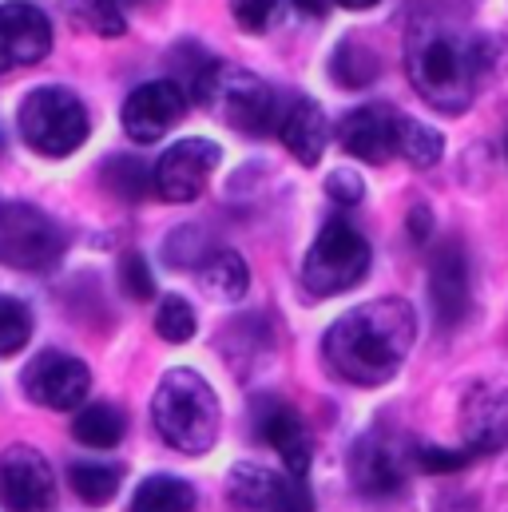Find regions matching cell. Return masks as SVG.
Masks as SVG:
<instances>
[{"mask_svg": "<svg viewBox=\"0 0 508 512\" xmlns=\"http://www.w3.org/2000/svg\"><path fill=\"white\" fill-rule=\"evenodd\" d=\"M104 183L112 187V195H120L127 203H139L151 187V175L135 155H116L104 163Z\"/></svg>", "mask_w": 508, "mask_h": 512, "instance_id": "484cf974", "label": "cell"}, {"mask_svg": "<svg viewBox=\"0 0 508 512\" xmlns=\"http://www.w3.org/2000/svg\"><path fill=\"white\" fill-rule=\"evenodd\" d=\"M278 135H282L286 151H290L302 167H314V163L322 159L326 143H330V124H326L322 108H318L310 96H302V100H294V108L282 116Z\"/></svg>", "mask_w": 508, "mask_h": 512, "instance_id": "d6986e66", "label": "cell"}, {"mask_svg": "<svg viewBox=\"0 0 508 512\" xmlns=\"http://www.w3.org/2000/svg\"><path fill=\"white\" fill-rule=\"evenodd\" d=\"M195 100L227 128L243 131V135H266L278 124V100L270 92L266 80H258L254 72L243 68H227V64H211L195 76L191 84Z\"/></svg>", "mask_w": 508, "mask_h": 512, "instance_id": "277c9868", "label": "cell"}, {"mask_svg": "<svg viewBox=\"0 0 508 512\" xmlns=\"http://www.w3.org/2000/svg\"><path fill=\"white\" fill-rule=\"evenodd\" d=\"M393 155H401V159L413 163V167H437L441 155H445V139L433 128H425L421 120L397 112V124H393Z\"/></svg>", "mask_w": 508, "mask_h": 512, "instance_id": "7402d4cb", "label": "cell"}, {"mask_svg": "<svg viewBox=\"0 0 508 512\" xmlns=\"http://www.w3.org/2000/svg\"><path fill=\"white\" fill-rule=\"evenodd\" d=\"M195 330H199V322H195V310H191L187 298L171 294V298L159 302V310H155V334H159L163 342H175V346H179V342H191Z\"/></svg>", "mask_w": 508, "mask_h": 512, "instance_id": "4316f807", "label": "cell"}, {"mask_svg": "<svg viewBox=\"0 0 508 512\" xmlns=\"http://www.w3.org/2000/svg\"><path fill=\"white\" fill-rule=\"evenodd\" d=\"M274 0H231V16L239 20V28L247 32H262L274 20Z\"/></svg>", "mask_w": 508, "mask_h": 512, "instance_id": "1f68e13d", "label": "cell"}, {"mask_svg": "<svg viewBox=\"0 0 508 512\" xmlns=\"http://www.w3.org/2000/svg\"><path fill=\"white\" fill-rule=\"evenodd\" d=\"M120 282H124L127 298H135V302H147L155 294V278H151L143 255H135V251L124 255V262H120Z\"/></svg>", "mask_w": 508, "mask_h": 512, "instance_id": "4dcf8cb0", "label": "cell"}, {"mask_svg": "<svg viewBox=\"0 0 508 512\" xmlns=\"http://www.w3.org/2000/svg\"><path fill=\"white\" fill-rule=\"evenodd\" d=\"M227 493L239 509L247 512H314L306 481H298L290 473H278V469H262L254 461L231 469Z\"/></svg>", "mask_w": 508, "mask_h": 512, "instance_id": "30bf717a", "label": "cell"}, {"mask_svg": "<svg viewBox=\"0 0 508 512\" xmlns=\"http://www.w3.org/2000/svg\"><path fill=\"white\" fill-rule=\"evenodd\" d=\"M183 112H187L183 88L175 80H151L124 100L120 124L135 143H155L183 120Z\"/></svg>", "mask_w": 508, "mask_h": 512, "instance_id": "7c38bea8", "label": "cell"}, {"mask_svg": "<svg viewBox=\"0 0 508 512\" xmlns=\"http://www.w3.org/2000/svg\"><path fill=\"white\" fill-rule=\"evenodd\" d=\"M20 385H24L28 401H36L44 409H76L92 389V374L80 358H72L64 350H44L24 366Z\"/></svg>", "mask_w": 508, "mask_h": 512, "instance_id": "8fae6325", "label": "cell"}, {"mask_svg": "<svg viewBox=\"0 0 508 512\" xmlns=\"http://www.w3.org/2000/svg\"><path fill=\"white\" fill-rule=\"evenodd\" d=\"M350 477L358 485V493L366 497H389L401 489V461L397 453L381 441L378 433H366L354 453H350Z\"/></svg>", "mask_w": 508, "mask_h": 512, "instance_id": "ac0fdd59", "label": "cell"}, {"mask_svg": "<svg viewBox=\"0 0 508 512\" xmlns=\"http://www.w3.org/2000/svg\"><path fill=\"white\" fill-rule=\"evenodd\" d=\"M370 274V243L358 227L346 219H334L322 227L314 247L302 258V286L314 298H334L354 290Z\"/></svg>", "mask_w": 508, "mask_h": 512, "instance_id": "8992f818", "label": "cell"}, {"mask_svg": "<svg viewBox=\"0 0 508 512\" xmlns=\"http://www.w3.org/2000/svg\"><path fill=\"white\" fill-rule=\"evenodd\" d=\"M68 247L64 227L32 203H0V266L48 270Z\"/></svg>", "mask_w": 508, "mask_h": 512, "instance_id": "52a82bcc", "label": "cell"}, {"mask_svg": "<svg viewBox=\"0 0 508 512\" xmlns=\"http://www.w3.org/2000/svg\"><path fill=\"white\" fill-rule=\"evenodd\" d=\"M378 72H381L378 52L370 44H362V40H342L338 52L330 56V76L342 88H366V84L378 80Z\"/></svg>", "mask_w": 508, "mask_h": 512, "instance_id": "603a6c76", "label": "cell"}, {"mask_svg": "<svg viewBox=\"0 0 508 512\" xmlns=\"http://www.w3.org/2000/svg\"><path fill=\"white\" fill-rule=\"evenodd\" d=\"M16 128L36 155L64 159V155L84 147L88 112H84L80 96H72L68 88H36L24 96V104L16 112Z\"/></svg>", "mask_w": 508, "mask_h": 512, "instance_id": "5b68a950", "label": "cell"}, {"mask_svg": "<svg viewBox=\"0 0 508 512\" xmlns=\"http://www.w3.org/2000/svg\"><path fill=\"white\" fill-rule=\"evenodd\" d=\"M223 159L219 143L211 139H179L175 147L163 151V159L155 163V175H151V187L159 191V199L167 203H191L203 195L215 163Z\"/></svg>", "mask_w": 508, "mask_h": 512, "instance_id": "9c48e42d", "label": "cell"}, {"mask_svg": "<svg viewBox=\"0 0 508 512\" xmlns=\"http://www.w3.org/2000/svg\"><path fill=\"white\" fill-rule=\"evenodd\" d=\"M429 298H433L437 322L445 330L465 318V310H469V258H465L461 243L437 247V255L429 262Z\"/></svg>", "mask_w": 508, "mask_h": 512, "instance_id": "2e32d148", "label": "cell"}, {"mask_svg": "<svg viewBox=\"0 0 508 512\" xmlns=\"http://www.w3.org/2000/svg\"><path fill=\"white\" fill-rule=\"evenodd\" d=\"M52 48V24L36 4H0V72L44 60Z\"/></svg>", "mask_w": 508, "mask_h": 512, "instance_id": "5bb4252c", "label": "cell"}, {"mask_svg": "<svg viewBox=\"0 0 508 512\" xmlns=\"http://www.w3.org/2000/svg\"><path fill=\"white\" fill-rule=\"evenodd\" d=\"M298 4V12H306V16H322L326 12V0H294Z\"/></svg>", "mask_w": 508, "mask_h": 512, "instance_id": "d590c367", "label": "cell"}, {"mask_svg": "<svg viewBox=\"0 0 508 512\" xmlns=\"http://www.w3.org/2000/svg\"><path fill=\"white\" fill-rule=\"evenodd\" d=\"M68 8H72V16L84 24V28H92L96 36H124L127 20L124 12H120V0H68Z\"/></svg>", "mask_w": 508, "mask_h": 512, "instance_id": "83f0119b", "label": "cell"}, {"mask_svg": "<svg viewBox=\"0 0 508 512\" xmlns=\"http://www.w3.org/2000/svg\"><path fill=\"white\" fill-rule=\"evenodd\" d=\"M0 505L8 512L56 509V477L44 453L32 445H8L0 453Z\"/></svg>", "mask_w": 508, "mask_h": 512, "instance_id": "ba28073f", "label": "cell"}, {"mask_svg": "<svg viewBox=\"0 0 508 512\" xmlns=\"http://www.w3.org/2000/svg\"><path fill=\"white\" fill-rule=\"evenodd\" d=\"M413 338H417L413 306L405 298H378L342 314L326 330L322 354L338 378L374 389L401 370V362L413 350Z\"/></svg>", "mask_w": 508, "mask_h": 512, "instance_id": "7a4b0ae2", "label": "cell"}, {"mask_svg": "<svg viewBox=\"0 0 508 512\" xmlns=\"http://www.w3.org/2000/svg\"><path fill=\"white\" fill-rule=\"evenodd\" d=\"M127 433V417L124 409L108 405V401H96V405H84L72 421V437L88 449H112L120 445Z\"/></svg>", "mask_w": 508, "mask_h": 512, "instance_id": "44dd1931", "label": "cell"}, {"mask_svg": "<svg viewBox=\"0 0 508 512\" xmlns=\"http://www.w3.org/2000/svg\"><path fill=\"white\" fill-rule=\"evenodd\" d=\"M437 512H477V505L465 501V497H445V505H441Z\"/></svg>", "mask_w": 508, "mask_h": 512, "instance_id": "e575fe53", "label": "cell"}, {"mask_svg": "<svg viewBox=\"0 0 508 512\" xmlns=\"http://www.w3.org/2000/svg\"><path fill=\"white\" fill-rule=\"evenodd\" d=\"M465 449L473 457H493L508 449V389L505 385H477L461 405Z\"/></svg>", "mask_w": 508, "mask_h": 512, "instance_id": "4fadbf2b", "label": "cell"}, {"mask_svg": "<svg viewBox=\"0 0 508 512\" xmlns=\"http://www.w3.org/2000/svg\"><path fill=\"white\" fill-rule=\"evenodd\" d=\"M334 4H342V8H354V12H358V8H374L378 0H334Z\"/></svg>", "mask_w": 508, "mask_h": 512, "instance_id": "8d00e7d4", "label": "cell"}, {"mask_svg": "<svg viewBox=\"0 0 508 512\" xmlns=\"http://www.w3.org/2000/svg\"><path fill=\"white\" fill-rule=\"evenodd\" d=\"M473 461V453L469 449H441V445H425V449H417V465H421V473H457V469H465Z\"/></svg>", "mask_w": 508, "mask_h": 512, "instance_id": "f546056e", "label": "cell"}, {"mask_svg": "<svg viewBox=\"0 0 508 512\" xmlns=\"http://www.w3.org/2000/svg\"><path fill=\"white\" fill-rule=\"evenodd\" d=\"M508 48L501 36H469L445 20L421 16L405 36V72L413 92L445 116L469 112L477 84L505 72Z\"/></svg>", "mask_w": 508, "mask_h": 512, "instance_id": "6da1fadb", "label": "cell"}, {"mask_svg": "<svg viewBox=\"0 0 508 512\" xmlns=\"http://www.w3.org/2000/svg\"><path fill=\"white\" fill-rule=\"evenodd\" d=\"M393 124H397V108H385V104L354 108L338 124V143L362 163H385L393 159Z\"/></svg>", "mask_w": 508, "mask_h": 512, "instance_id": "e0dca14e", "label": "cell"}, {"mask_svg": "<svg viewBox=\"0 0 508 512\" xmlns=\"http://www.w3.org/2000/svg\"><path fill=\"white\" fill-rule=\"evenodd\" d=\"M326 191H330V199H338V203H346V207H354V203L366 199V183H362L354 171H334V175L326 179Z\"/></svg>", "mask_w": 508, "mask_h": 512, "instance_id": "d6a6232c", "label": "cell"}, {"mask_svg": "<svg viewBox=\"0 0 508 512\" xmlns=\"http://www.w3.org/2000/svg\"><path fill=\"white\" fill-rule=\"evenodd\" d=\"M195 509V489L179 477H147L135 489V501L127 512H191Z\"/></svg>", "mask_w": 508, "mask_h": 512, "instance_id": "cb8c5ba5", "label": "cell"}, {"mask_svg": "<svg viewBox=\"0 0 508 512\" xmlns=\"http://www.w3.org/2000/svg\"><path fill=\"white\" fill-rule=\"evenodd\" d=\"M199 282H203V290H207L211 298H219V302H239V298L247 294V286H251V270H247L243 255H235V251H215V255L203 258Z\"/></svg>", "mask_w": 508, "mask_h": 512, "instance_id": "ffe728a7", "label": "cell"}, {"mask_svg": "<svg viewBox=\"0 0 508 512\" xmlns=\"http://www.w3.org/2000/svg\"><path fill=\"white\" fill-rule=\"evenodd\" d=\"M32 338V310L20 298H0V358H12Z\"/></svg>", "mask_w": 508, "mask_h": 512, "instance_id": "f1b7e54d", "label": "cell"}, {"mask_svg": "<svg viewBox=\"0 0 508 512\" xmlns=\"http://www.w3.org/2000/svg\"><path fill=\"white\" fill-rule=\"evenodd\" d=\"M409 235H413V243H429V235H433V211L429 207L409 211Z\"/></svg>", "mask_w": 508, "mask_h": 512, "instance_id": "836d02e7", "label": "cell"}, {"mask_svg": "<svg viewBox=\"0 0 508 512\" xmlns=\"http://www.w3.org/2000/svg\"><path fill=\"white\" fill-rule=\"evenodd\" d=\"M68 481L72 489L80 493V501L88 505H108L124 481V469L120 465H104V461H76L68 469Z\"/></svg>", "mask_w": 508, "mask_h": 512, "instance_id": "d4e9b609", "label": "cell"}, {"mask_svg": "<svg viewBox=\"0 0 508 512\" xmlns=\"http://www.w3.org/2000/svg\"><path fill=\"white\" fill-rule=\"evenodd\" d=\"M254 433L282 457L286 473L306 481V469H310V433L302 425V417L282 405V401H258L254 409Z\"/></svg>", "mask_w": 508, "mask_h": 512, "instance_id": "9a60e30c", "label": "cell"}, {"mask_svg": "<svg viewBox=\"0 0 508 512\" xmlns=\"http://www.w3.org/2000/svg\"><path fill=\"white\" fill-rule=\"evenodd\" d=\"M151 421L171 449L199 457L219 441L223 409L207 378H199L195 370H171L151 397Z\"/></svg>", "mask_w": 508, "mask_h": 512, "instance_id": "3957f363", "label": "cell"}]
</instances>
